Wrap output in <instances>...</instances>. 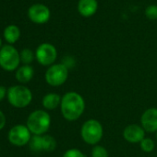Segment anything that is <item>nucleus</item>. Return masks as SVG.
Returning a JSON list of instances; mask_svg holds the SVG:
<instances>
[{"mask_svg": "<svg viewBox=\"0 0 157 157\" xmlns=\"http://www.w3.org/2000/svg\"><path fill=\"white\" fill-rule=\"evenodd\" d=\"M61 113L68 121H77L81 117L85 109V101L81 95L71 91L66 93L61 99Z\"/></svg>", "mask_w": 157, "mask_h": 157, "instance_id": "1", "label": "nucleus"}, {"mask_svg": "<svg viewBox=\"0 0 157 157\" xmlns=\"http://www.w3.org/2000/svg\"><path fill=\"white\" fill-rule=\"evenodd\" d=\"M51 117L45 110L37 109L32 111L27 119V127L34 135H43L50 128Z\"/></svg>", "mask_w": 157, "mask_h": 157, "instance_id": "2", "label": "nucleus"}, {"mask_svg": "<svg viewBox=\"0 0 157 157\" xmlns=\"http://www.w3.org/2000/svg\"><path fill=\"white\" fill-rule=\"evenodd\" d=\"M7 100L11 106L23 109L30 105L32 100L31 91L25 86H13L7 89Z\"/></svg>", "mask_w": 157, "mask_h": 157, "instance_id": "3", "label": "nucleus"}, {"mask_svg": "<svg viewBox=\"0 0 157 157\" xmlns=\"http://www.w3.org/2000/svg\"><path fill=\"white\" fill-rule=\"evenodd\" d=\"M104 128L100 121L94 119L86 121L81 129L82 140L90 145H96L103 138Z\"/></svg>", "mask_w": 157, "mask_h": 157, "instance_id": "4", "label": "nucleus"}, {"mask_svg": "<svg viewBox=\"0 0 157 157\" xmlns=\"http://www.w3.org/2000/svg\"><path fill=\"white\" fill-rule=\"evenodd\" d=\"M19 52L13 45L6 44L0 49V67L2 69L12 72L19 68Z\"/></svg>", "mask_w": 157, "mask_h": 157, "instance_id": "5", "label": "nucleus"}, {"mask_svg": "<svg viewBox=\"0 0 157 157\" xmlns=\"http://www.w3.org/2000/svg\"><path fill=\"white\" fill-rule=\"evenodd\" d=\"M68 77V68L64 63H54L45 72V81L51 86H62Z\"/></svg>", "mask_w": 157, "mask_h": 157, "instance_id": "6", "label": "nucleus"}, {"mask_svg": "<svg viewBox=\"0 0 157 157\" xmlns=\"http://www.w3.org/2000/svg\"><path fill=\"white\" fill-rule=\"evenodd\" d=\"M56 58V48L49 42H43L40 44L35 51V59L43 66H51L55 63Z\"/></svg>", "mask_w": 157, "mask_h": 157, "instance_id": "7", "label": "nucleus"}, {"mask_svg": "<svg viewBox=\"0 0 157 157\" xmlns=\"http://www.w3.org/2000/svg\"><path fill=\"white\" fill-rule=\"evenodd\" d=\"M31 132L25 125H16L8 132V141L15 146H24L30 143L31 138Z\"/></svg>", "mask_w": 157, "mask_h": 157, "instance_id": "8", "label": "nucleus"}, {"mask_svg": "<svg viewBox=\"0 0 157 157\" xmlns=\"http://www.w3.org/2000/svg\"><path fill=\"white\" fill-rule=\"evenodd\" d=\"M28 17L31 22L42 25L49 21L51 17V11L47 6L41 3H37L31 5L29 7Z\"/></svg>", "mask_w": 157, "mask_h": 157, "instance_id": "9", "label": "nucleus"}, {"mask_svg": "<svg viewBox=\"0 0 157 157\" xmlns=\"http://www.w3.org/2000/svg\"><path fill=\"white\" fill-rule=\"evenodd\" d=\"M123 137L130 144H140L145 138V131L138 124H130L124 129Z\"/></svg>", "mask_w": 157, "mask_h": 157, "instance_id": "10", "label": "nucleus"}, {"mask_svg": "<svg viewBox=\"0 0 157 157\" xmlns=\"http://www.w3.org/2000/svg\"><path fill=\"white\" fill-rule=\"evenodd\" d=\"M142 127L147 132H157V109L150 108L146 109L141 117Z\"/></svg>", "mask_w": 157, "mask_h": 157, "instance_id": "11", "label": "nucleus"}, {"mask_svg": "<svg viewBox=\"0 0 157 157\" xmlns=\"http://www.w3.org/2000/svg\"><path fill=\"white\" fill-rule=\"evenodd\" d=\"M78 12L84 17H90L95 15L98 10L97 0H79L78 2Z\"/></svg>", "mask_w": 157, "mask_h": 157, "instance_id": "12", "label": "nucleus"}, {"mask_svg": "<svg viewBox=\"0 0 157 157\" xmlns=\"http://www.w3.org/2000/svg\"><path fill=\"white\" fill-rule=\"evenodd\" d=\"M34 75V70L30 64H24L19 66L16 71V79L21 84L30 82Z\"/></svg>", "mask_w": 157, "mask_h": 157, "instance_id": "13", "label": "nucleus"}, {"mask_svg": "<svg viewBox=\"0 0 157 157\" xmlns=\"http://www.w3.org/2000/svg\"><path fill=\"white\" fill-rule=\"evenodd\" d=\"M3 36L5 40L8 44L16 43L20 38V29L17 25H8L5 28L3 31Z\"/></svg>", "mask_w": 157, "mask_h": 157, "instance_id": "14", "label": "nucleus"}, {"mask_svg": "<svg viewBox=\"0 0 157 157\" xmlns=\"http://www.w3.org/2000/svg\"><path fill=\"white\" fill-rule=\"evenodd\" d=\"M61 99H62V98L58 94L49 93V94H46L43 98L42 104H43V107L44 109H49V110H52V109H56L58 106H60Z\"/></svg>", "mask_w": 157, "mask_h": 157, "instance_id": "15", "label": "nucleus"}, {"mask_svg": "<svg viewBox=\"0 0 157 157\" xmlns=\"http://www.w3.org/2000/svg\"><path fill=\"white\" fill-rule=\"evenodd\" d=\"M30 149L33 152H41L43 149V136L41 135H33L31 136L29 143Z\"/></svg>", "mask_w": 157, "mask_h": 157, "instance_id": "16", "label": "nucleus"}, {"mask_svg": "<svg viewBox=\"0 0 157 157\" xmlns=\"http://www.w3.org/2000/svg\"><path fill=\"white\" fill-rule=\"evenodd\" d=\"M56 147V141L51 135L43 136V149L45 152H53Z\"/></svg>", "mask_w": 157, "mask_h": 157, "instance_id": "17", "label": "nucleus"}, {"mask_svg": "<svg viewBox=\"0 0 157 157\" xmlns=\"http://www.w3.org/2000/svg\"><path fill=\"white\" fill-rule=\"evenodd\" d=\"M20 62L23 64H31L34 58H35V53L31 50V49H23L20 52Z\"/></svg>", "mask_w": 157, "mask_h": 157, "instance_id": "18", "label": "nucleus"}, {"mask_svg": "<svg viewBox=\"0 0 157 157\" xmlns=\"http://www.w3.org/2000/svg\"><path fill=\"white\" fill-rule=\"evenodd\" d=\"M141 148L145 153H152L155 148V144L151 138H144L140 143Z\"/></svg>", "mask_w": 157, "mask_h": 157, "instance_id": "19", "label": "nucleus"}, {"mask_svg": "<svg viewBox=\"0 0 157 157\" xmlns=\"http://www.w3.org/2000/svg\"><path fill=\"white\" fill-rule=\"evenodd\" d=\"M92 157H109V155L104 146L96 144L92 150Z\"/></svg>", "mask_w": 157, "mask_h": 157, "instance_id": "20", "label": "nucleus"}, {"mask_svg": "<svg viewBox=\"0 0 157 157\" xmlns=\"http://www.w3.org/2000/svg\"><path fill=\"white\" fill-rule=\"evenodd\" d=\"M145 17L150 20H157V5H150L145 8Z\"/></svg>", "mask_w": 157, "mask_h": 157, "instance_id": "21", "label": "nucleus"}, {"mask_svg": "<svg viewBox=\"0 0 157 157\" xmlns=\"http://www.w3.org/2000/svg\"><path fill=\"white\" fill-rule=\"evenodd\" d=\"M63 157H86L85 155L77 148H71L66 151L63 155Z\"/></svg>", "mask_w": 157, "mask_h": 157, "instance_id": "22", "label": "nucleus"}, {"mask_svg": "<svg viewBox=\"0 0 157 157\" xmlns=\"http://www.w3.org/2000/svg\"><path fill=\"white\" fill-rule=\"evenodd\" d=\"M6 116H5V114L0 110V131L5 127V125H6Z\"/></svg>", "mask_w": 157, "mask_h": 157, "instance_id": "23", "label": "nucleus"}, {"mask_svg": "<svg viewBox=\"0 0 157 157\" xmlns=\"http://www.w3.org/2000/svg\"><path fill=\"white\" fill-rule=\"evenodd\" d=\"M6 94H7L6 88L3 86H0V101H2L4 99V98L6 97Z\"/></svg>", "mask_w": 157, "mask_h": 157, "instance_id": "24", "label": "nucleus"}, {"mask_svg": "<svg viewBox=\"0 0 157 157\" xmlns=\"http://www.w3.org/2000/svg\"><path fill=\"white\" fill-rule=\"evenodd\" d=\"M3 47V45H2V40H1V38H0V49Z\"/></svg>", "mask_w": 157, "mask_h": 157, "instance_id": "25", "label": "nucleus"}, {"mask_svg": "<svg viewBox=\"0 0 157 157\" xmlns=\"http://www.w3.org/2000/svg\"><path fill=\"white\" fill-rule=\"evenodd\" d=\"M156 139H157V132H156Z\"/></svg>", "mask_w": 157, "mask_h": 157, "instance_id": "26", "label": "nucleus"}]
</instances>
